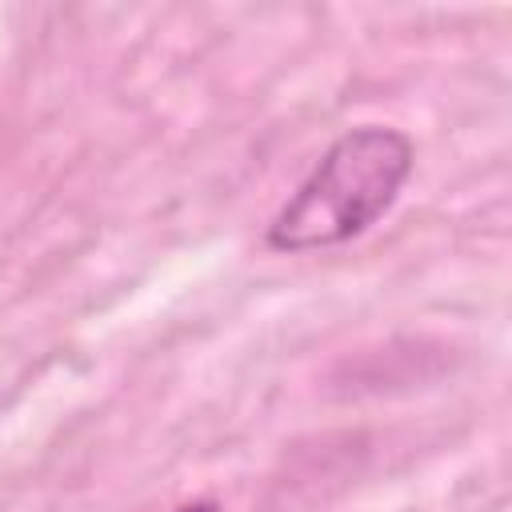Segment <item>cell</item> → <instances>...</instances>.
<instances>
[{
	"mask_svg": "<svg viewBox=\"0 0 512 512\" xmlns=\"http://www.w3.org/2000/svg\"><path fill=\"white\" fill-rule=\"evenodd\" d=\"M172 512H224V508H220V500L200 496V500H188V504H180V508H172Z\"/></svg>",
	"mask_w": 512,
	"mask_h": 512,
	"instance_id": "2",
	"label": "cell"
},
{
	"mask_svg": "<svg viewBox=\"0 0 512 512\" xmlns=\"http://www.w3.org/2000/svg\"><path fill=\"white\" fill-rule=\"evenodd\" d=\"M416 168V144L388 124H360L336 136L296 192L268 220L272 252H320L364 236L400 200Z\"/></svg>",
	"mask_w": 512,
	"mask_h": 512,
	"instance_id": "1",
	"label": "cell"
}]
</instances>
